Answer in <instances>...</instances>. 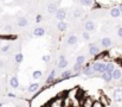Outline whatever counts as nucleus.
Wrapping results in <instances>:
<instances>
[{"label":"nucleus","instance_id":"2f4dec72","mask_svg":"<svg viewBox=\"0 0 122 107\" xmlns=\"http://www.w3.org/2000/svg\"><path fill=\"white\" fill-rule=\"evenodd\" d=\"M43 19H44V17H43L41 14H38V16L36 17V22H37V23H39V22H41Z\"/></svg>","mask_w":122,"mask_h":107},{"label":"nucleus","instance_id":"2eb2a0df","mask_svg":"<svg viewBox=\"0 0 122 107\" xmlns=\"http://www.w3.org/2000/svg\"><path fill=\"white\" fill-rule=\"evenodd\" d=\"M68 66H69V62H68L66 58L65 60H59L58 63H57V68L58 69H65Z\"/></svg>","mask_w":122,"mask_h":107},{"label":"nucleus","instance_id":"393cba45","mask_svg":"<svg viewBox=\"0 0 122 107\" xmlns=\"http://www.w3.org/2000/svg\"><path fill=\"white\" fill-rule=\"evenodd\" d=\"M81 37L84 39V40H85V42H88V40H90V39H91V35H90L89 32L84 31V30L81 32Z\"/></svg>","mask_w":122,"mask_h":107},{"label":"nucleus","instance_id":"20e7f679","mask_svg":"<svg viewBox=\"0 0 122 107\" xmlns=\"http://www.w3.org/2000/svg\"><path fill=\"white\" fill-rule=\"evenodd\" d=\"M66 17H68V10H66V8L59 7V8L55 12V18H56L58 22H63Z\"/></svg>","mask_w":122,"mask_h":107},{"label":"nucleus","instance_id":"412c9836","mask_svg":"<svg viewBox=\"0 0 122 107\" xmlns=\"http://www.w3.org/2000/svg\"><path fill=\"white\" fill-rule=\"evenodd\" d=\"M56 79V70L55 69H52L51 73L49 74V76H47V79H46V83H51L53 80Z\"/></svg>","mask_w":122,"mask_h":107},{"label":"nucleus","instance_id":"ddd939ff","mask_svg":"<svg viewBox=\"0 0 122 107\" xmlns=\"http://www.w3.org/2000/svg\"><path fill=\"white\" fill-rule=\"evenodd\" d=\"M10 86H11V88H13V89L19 88V80H18V76H17V75H13V76L11 77V80H10Z\"/></svg>","mask_w":122,"mask_h":107},{"label":"nucleus","instance_id":"6e6552de","mask_svg":"<svg viewBox=\"0 0 122 107\" xmlns=\"http://www.w3.org/2000/svg\"><path fill=\"white\" fill-rule=\"evenodd\" d=\"M83 14H84V11L82 10L81 7H75L72 11H71V17L74 18V19H80L83 17Z\"/></svg>","mask_w":122,"mask_h":107},{"label":"nucleus","instance_id":"dca6fc26","mask_svg":"<svg viewBox=\"0 0 122 107\" xmlns=\"http://www.w3.org/2000/svg\"><path fill=\"white\" fill-rule=\"evenodd\" d=\"M114 98L117 102H122V89H116L114 92Z\"/></svg>","mask_w":122,"mask_h":107},{"label":"nucleus","instance_id":"7ed1b4c3","mask_svg":"<svg viewBox=\"0 0 122 107\" xmlns=\"http://www.w3.org/2000/svg\"><path fill=\"white\" fill-rule=\"evenodd\" d=\"M15 23H17V26L18 28H21V29L27 28L30 25V20H29V18L26 16H18Z\"/></svg>","mask_w":122,"mask_h":107},{"label":"nucleus","instance_id":"f704fd0d","mask_svg":"<svg viewBox=\"0 0 122 107\" xmlns=\"http://www.w3.org/2000/svg\"><path fill=\"white\" fill-rule=\"evenodd\" d=\"M117 8H119V11H120V12H121V13H122V2H120V4H119V6H117Z\"/></svg>","mask_w":122,"mask_h":107},{"label":"nucleus","instance_id":"bb28decb","mask_svg":"<svg viewBox=\"0 0 122 107\" xmlns=\"http://www.w3.org/2000/svg\"><path fill=\"white\" fill-rule=\"evenodd\" d=\"M41 75H43V73L41 70H36L33 71V74H32V77L35 79V80H38V79H41Z\"/></svg>","mask_w":122,"mask_h":107},{"label":"nucleus","instance_id":"c756f323","mask_svg":"<svg viewBox=\"0 0 122 107\" xmlns=\"http://www.w3.org/2000/svg\"><path fill=\"white\" fill-rule=\"evenodd\" d=\"M41 60H43V62L49 63V62L51 61V56H50V55H44V56L41 57Z\"/></svg>","mask_w":122,"mask_h":107},{"label":"nucleus","instance_id":"cd10ccee","mask_svg":"<svg viewBox=\"0 0 122 107\" xmlns=\"http://www.w3.org/2000/svg\"><path fill=\"white\" fill-rule=\"evenodd\" d=\"M10 49H11V44H6V45L1 46V49H0V52H1V54L8 52V50H10Z\"/></svg>","mask_w":122,"mask_h":107},{"label":"nucleus","instance_id":"4468645a","mask_svg":"<svg viewBox=\"0 0 122 107\" xmlns=\"http://www.w3.org/2000/svg\"><path fill=\"white\" fill-rule=\"evenodd\" d=\"M112 77L114 79V80H116V81H119V80H121L122 79V70L120 68H115L113 73H112Z\"/></svg>","mask_w":122,"mask_h":107},{"label":"nucleus","instance_id":"9d476101","mask_svg":"<svg viewBox=\"0 0 122 107\" xmlns=\"http://www.w3.org/2000/svg\"><path fill=\"white\" fill-rule=\"evenodd\" d=\"M77 42H78L77 36L74 35V34H70V35L66 37V44H68V45H70V46L76 45V44H77Z\"/></svg>","mask_w":122,"mask_h":107},{"label":"nucleus","instance_id":"0eeeda50","mask_svg":"<svg viewBox=\"0 0 122 107\" xmlns=\"http://www.w3.org/2000/svg\"><path fill=\"white\" fill-rule=\"evenodd\" d=\"M100 44H101V48L103 49H108L113 45V39L110 37H102L100 39Z\"/></svg>","mask_w":122,"mask_h":107},{"label":"nucleus","instance_id":"f3484780","mask_svg":"<svg viewBox=\"0 0 122 107\" xmlns=\"http://www.w3.org/2000/svg\"><path fill=\"white\" fill-rule=\"evenodd\" d=\"M71 75H72V70L71 69H68V70H64L61 74V79L62 80H66V79L71 77Z\"/></svg>","mask_w":122,"mask_h":107},{"label":"nucleus","instance_id":"b1692460","mask_svg":"<svg viewBox=\"0 0 122 107\" xmlns=\"http://www.w3.org/2000/svg\"><path fill=\"white\" fill-rule=\"evenodd\" d=\"M78 4L82 6H91L94 4V0H78Z\"/></svg>","mask_w":122,"mask_h":107},{"label":"nucleus","instance_id":"72a5a7b5","mask_svg":"<svg viewBox=\"0 0 122 107\" xmlns=\"http://www.w3.org/2000/svg\"><path fill=\"white\" fill-rule=\"evenodd\" d=\"M5 30H7V31H11V30H12V26H11L10 24H7V25L5 26Z\"/></svg>","mask_w":122,"mask_h":107},{"label":"nucleus","instance_id":"aec40b11","mask_svg":"<svg viewBox=\"0 0 122 107\" xmlns=\"http://www.w3.org/2000/svg\"><path fill=\"white\" fill-rule=\"evenodd\" d=\"M114 69H115V64H114V62H108V63H106V71H107V73L112 74Z\"/></svg>","mask_w":122,"mask_h":107},{"label":"nucleus","instance_id":"9b49d317","mask_svg":"<svg viewBox=\"0 0 122 107\" xmlns=\"http://www.w3.org/2000/svg\"><path fill=\"white\" fill-rule=\"evenodd\" d=\"M108 14H109V17H110V18H120L121 12L119 11V8H117V7H112V8L109 10Z\"/></svg>","mask_w":122,"mask_h":107},{"label":"nucleus","instance_id":"1a4fd4ad","mask_svg":"<svg viewBox=\"0 0 122 107\" xmlns=\"http://www.w3.org/2000/svg\"><path fill=\"white\" fill-rule=\"evenodd\" d=\"M45 34H46V31H45V29H44V28H41V26H37V28H35V29H33V31H32V35L35 36L36 38L43 37Z\"/></svg>","mask_w":122,"mask_h":107},{"label":"nucleus","instance_id":"423d86ee","mask_svg":"<svg viewBox=\"0 0 122 107\" xmlns=\"http://www.w3.org/2000/svg\"><path fill=\"white\" fill-rule=\"evenodd\" d=\"M91 68L94 69L95 73H101V74H103V73L106 71V63H104V62L96 61V62H94V63H92Z\"/></svg>","mask_w":122,"mask_h":107},{"label":"nucleus","instance_id":"f8f14e48","mask_svg":"<svg viewBox=\"0 0 122 107\" xmlns=\"http://www.w3.org/2000/svg\"><path fill=\"white\" fill-rule=\"evenodd\" d=\"M56 28H57V30H58L59 32H65V31L68 30V23H66L65 20L58 22V23L56 24Z\"/></svg>","mask_w":122,"mask_h":107},{"label":"nucleus","instance_id":"4be33fe9","mask_svg":"<svg viewBox=\"0 0 122 107\" xmlns=\"http://www.w3.org/2000/svg\"><path fill=\"white\" fill-rule=\"evenodd\" d=\"M85 60H86V57L84 56V55H77V57H76V63L77 64H81V66H83L84 63H85Z\"/></svg>","mask_w":122,"mask_h":107},{"label":"nucleus","instance_id":"e433bc0d","mask_svg":"<svg viewBox=\"0 0 122 107\" xmlns=\"http://www.w3.org/2000/svg\"><path fill=\"white\" fill-rule=\"evenodd\" d=\"M4 106V104H2V102H0V107H2Z\"/></svg>","mask_w":122,"mask_h":107},{"label":"nucleus","instance_id":"f257e3e1","mask_svg":"<svg viewBox=\"0 0 122 107\" xmlns=\"http://www.w3.org/2000/svg\"><path fill=\"white\" fill-rule=\"evenodd\" d=\"M82 25H83L84 31H86V32H89V34H91V32H94V31L96 30V23H95L94 20H91V19L84 20Z\"/></svg>","mask_w":122,"mask_h":107},{"label":"nucleus","instance_id":"c85d7f7f","mask_svg":"<svg viewBox=\"0 0 122 107\" xmlns=\"http://www.w3.org/2000/svg\"><path fill=\"white\" fill-rule=\"evenodd\" d=\"M23 62V54H20V52H18L17 55H15V63H21Z\"/></svg>","mask_w":122,"mask_h":107},{"label":"nucleus","instance_id":"a878e982","mask_svg":"<svg viewBox=\"0 0 122 107\" xmlns=\"http://www.w3.org/2000/svg\"><path fill=\"white\" fill-rule=\"evenodd\" d=\"M82 67L83 66H81V64H77V63H75L74 66H72V73H80V71H82Z\"/></svg>","mask_w":122,"mask_h":107},{"label":"nucleus","instance_id":"473e14b6","mask_svg":"<svg viewBox=\"0 0 122 107\" xmlns=\"http://www.w3.org/2000/svg\"><path fill=\"white\" fill-rule=\"evenodd\" d=\"M4 67H5V61L0 58V69H2Z\"/></svg>","mask_w":122,"mask_h":107},{"label":"nucleus","instance_id":"7c9ffc66","mask_svg":"<svg viewBox=\"0 0 122 107\" xmlns=\"http://www.w3.org/2000/svg\"><path fill=\"white\" fill-rule=\"evenodd\" d=\"M116 35H117L119 38H121L122 39V26H119V28H117V30H116Z\"/></svg>","mask_w":122,"mask_h":107},{"label":"nucleus","instance_id":"5701e85b","mask_svg":"<svg viewBox=\"0 0 122 107\" xmlns=\"http://www.w3.org/2000/svg\"><path fill=\"white\" fill-rule=\"evenodd\" d=\"M101 77L106 81V82H110L112 80H113V77H112V74H109V73H107V71H104L103 74H101Z\"/></svg>","mask_w":122,"mask_h":107},{"label":"nucleus","instance_id":"c9c22d12","mask_svg":"<svg viewBox=\"0 0 122 107\" xmlns=\"http://www.w3.org/2000/svg\"><path fill=\"white\" fill-rule=\"evenodd\" d=\"M59 60H65V55H64V54L59 55Z\"/></svg>","mask_w":122,"mask_h":107},{"label":"nucleus","instance_id":"39448f33","mask_svg":"<svg viewBox=\"0 0 122 107\" xmlns=\"http://www.w3.org/2000/svg\"><path fill=\"white\" fill-rule=\"evenodd\" d=\"M101 51V48L96 44V43H90L88 45V54L90 56H97Z\"/></svg>","mask_w":122,"mask_h":107},{"label":"nucleus","instance_id":"a211bd4d","mask_svg":"<svg viewBox=\"0 0 122 107\" xmlns=\"http://www.w3.org/2000/svg\"><path fill=\"white\" fill-rule=\"evenodd\" d=\"M94 73H95V71L91 68V66H88V67H85V68L83 69V74H84L85 76H92Z\"/></svg>","mask_w":122,"mask_h":107},{"label":"nucleus","instance_id":"6ab92c4d","mask_svg":"<svg viewBox=\"0 0 122 107\" xmlns=\"http://www.w3.org/2000/svg\"><path fill=\"white\" fill-rule=\"evenodd\" d=\"M38 88H39V83L38 82H33V83H31L29 86V92L30 93H35V92H37Z\"/></svg>","mask_w":122,"mask_h":107},{"label":"nucleus","instance_id":"f03ea898","mask_svg":"<svg viewBox=\"0 0 122 107\" xmlns=\"http://www.w3.org/2000/svg\"><path fill=\"white\" fill-rule=\"evenodd\" d=\"M59 4H61V0H52V1H50V2L47 4V6H46L47 13L55 14V12L59 8Z\"/></svg>","mask_w":122,"mask_h":107}]
</instances>
